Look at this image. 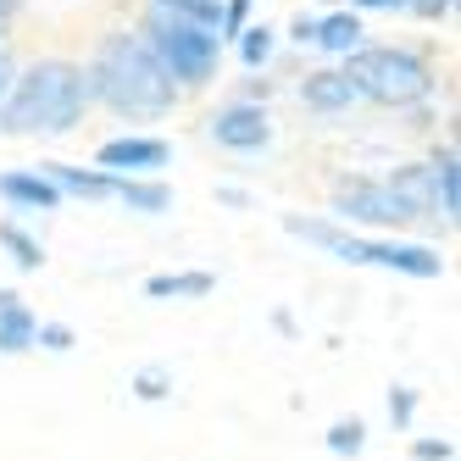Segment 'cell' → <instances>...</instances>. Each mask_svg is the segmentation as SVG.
Returning a JSON list of instances; mask_svg holds the SVG:
<instances>
[{
  "label": "cell",
  "instance_id": "obj_30",
  "mask_svg": "<svg viewBox=\"0 0 461 461\" xmlns=\"http://www.w3.org/2000/svg\"><path fill=\"white\" fill-rule=\"evenodd\" d=\"M312 28H317L312 17H294V28H289V34H294V40H301V45H312Z\"/></svg>",
  "mask_w": 461,
  "mask_h": 461
},
{
  "label": "cell",
  "instance_id": "obj_28",
  "mask_svg": "<svg viewBox=\"0 0 461 461\" xmlns=\"http://www.w3.org/2000/svg\"><path fill=\"white\" fill-rule=\"evenodd\" d=\"M356 6H361V12H406L411 0H356Z\"/></svg>",
  "mask_w": 461,
  "mask_h": 461
},
{
  "label": "cell",
  "instance_id": "obj_25",
  "mask_svg": "<svg viewBox=\"0 0 461 461\" xmlns=\"http://www.w3.org/2000/svg\"><path fill=\"white\" fill-rule=\"evenodd\" d=\"M411 461H456L450 439H411Z\"/></svg>",
  "mask_w": 461,
  "mask_h": 461
},
{
  "label": "cell",
  "instance_id": "obj_27",
  "mask_svg": "<svg viewBox=\"0 0 461 461\" xmlns=\"http://www.w3.org/2000/svg\"><path fill=\"white\" fill-rule=\"evenodd\" d=\"M406 12H417V17H428V23H439V17H450V12H456V0H411Z\"/></svg>",
  "mask_w": 461,
  "mask_h": 461
},
{
  "label": "cell",
  "instance_id": "obj_17",
  "mask_svg": "<svg viewBox=\"0 0 461 461\" xmlns=\"http://www.w3.org/2000/svg\"><path fill=\"white\" fill-rule=\"evenodd\" d=\"M434 194H439V217L456 222V212H461V167H456V150H445L434 161Z\"/></svg>",
  "mask_w": 461,
  "mask_h": 461
},
{
  "label": "cell",
  "instance_id": "obj_31",
  "mask_svg": "<svg viewBox=\"0 0 461 461\" xmlns=\"http://www.w3.org/2000/svg\"><path fill=\"white\" fill-rule=\"evenodd\" d=\"M0 101H6V56H0Z\"/></svg>",
  "mask_w": 461,
  "mask_h": 461
},
{
  "label": "cell",
  "instance_id": "obj_3",
  "mask_svg": "<svg viewBox=\"0 0 461 461\" xmlns=\"http://www.w3.org/2000/svg\"><path fill=\"white\" fill-rule=\"evenodd\" d=\"M345 78L356 84L361 101H378V106H417L434 95V73L417 50L401 45H356L345 50Z\"/></svg>",
  "mask_w": 461,
  "mask_h": 461
},
{
  "label": "cell",
  "instance_id": "obj_16",
  "mask_svg": "<svg viewBox=\"0 0 461 461\" xmlns=\"http://www.w3.org/2000/svg\"><path fill=\"white\" fill-rule=\"evenodd\" d=\"M361 34H367V28H361L356 12H334V17H322V23L312 28V45H322L328 56H345V50L361 45Z\"/></svg>",
  "mask_w": 461,
  "mask_h": 461
},
{
  "label": "cell",
  "instance_id": "obj_10",
  "mask_svg": "<svg viewBox=\"0 0 461 461\" xmlns=\"http://www.w3.org/2000/svg\"><path fill=\"white\" fill-rule=\"evenodd\" d=\"M394 201H401L411 217H439V194H434V161H411L389 178Z\"/></svg>",
  "mask_w": 461,
  "mask_h": 461
},
{
  "label": "cell",
  "instance_id": "obj_6",
  "mask_svg": "<svg viewBox=\"0 0 461 461\" xmlns=\"http://www.w3.org/2000/svg\"><path fill=\"white\" fill-rule=\"evenodd\" d=\"M206 134L222 150H261L273 140V117H267V106H256V101H234V106H222L206 122Z\"/></svg>",
  "mask_w": 461,
  "mask_h": 461
},
{
  "label": "cell",
  "instance_id": "obj_12",
  "mask_svg": "<svg viewBox=\"0 0 461 461\" xmlns=\"http://www.w3.org/2000/svg\"><path fill=\"white\" fill-rule=\"evenodd\" d=\"M40 173H50V184L61 194H84V201H112V189H117V173H106V167H68V161H45Z\"/></svg>",
  "mask_w": 461,
  "mask_h": 461
},
{
  "label": "cell",
  "instance_id": "obj_7",
  "mask_svg": "<svg viewBox=\"0 0 461 461\" xmlns=\"http://www.w3.org/2000/svg\"><path fill=\"white\" fill-rule=\"evenodd\" d=\"M167 156H173L167 140L122 134V140H106L95 150V167H106V173H156V167H167Z\"/></svg>",
  "mask_w": 461,
  "mask_h": 461
},
{
  "label": "cell",
  "instance_id": "obj_13",
  "mask_svg": "<svg viewBox=\"0 0 461 461\" xmlns=\"http://www.w3.org/2000/svg\"><path fill=\"white\" fill-rule=\"evenodd\" d=\"M34 312L23 306V294L17 289H0V356H23V350H34Z\"/></svg>",
  "mask_w": 461,
  "mask_h": 461
},
{
  "label": "cell",
  "instance_id": "obj_20",
  "mask_svg": "<svg viewBox=\"0 0 461 461\" xmlns=\"http://www.w3.org/2000/svg\"><path fill=\"white\" fill-rule=\"evenodd\" d=\"M240 61L256 73V68H267V56H273V28L267 23H256V28H240Z\"/></svg>",
  "mask_w": 461,
  "mask_h": 461
},
{
  "label": "cell",
  "instance_id": "obj_19",
  "mask_svg": "<svg viewBox=\"0 0 461 461\" xmlns=\"http://www.w3.org/2000/svg\"><path fill=\"white\" fill-rule=\"evenodd\" d=\"M328 450H334V456H361V450H367V422H361V417H339L334 428H328Z\"/></svg>",
  "mask_w": 461,
  "mask_h": 461
},
{
  "label": "cell",
  "instance_id": "obj_21",
  "mask_svg": "<svg viewBox=\"0 0 461 461\" xmlns=\"http://www.w3.org/2000/svg\"><path fill=\"white\" fill-rule=\"evenodd\" d=\"M284 228L317 250H334V240H339V222H328V217H284Z\"/></svg>",
  "mask_w": 461,
  "mask_h": 461
},
{
  "label": "cell",
  "instance_id": "obj_4",
  "mask_svg": "<svg viewBox=\"0 0 461 461\" xmlns=\"http://www.w3.org/2000/svg\"><path fill=\"white\" fill-rule=\"evenodd\" d=\"M145 45L150 56L161 61V73H167L178 89H201L212 73H217V56H222V40L201 23H184L173 12H145Z\"/></svg>",
  "mask_w": 461,
  "mask_h": 461
},
{
  "label": "cell",
  "instance_id": "obj_23",
  "mask_svg": "<svg viewBox=\"0 0 461 461\" xmlns=\"http://www.w3.org/2000/svg\"><path fill=\"white\" fill-rule=\"evenodd\" d=\"M134 394H140V401H167L173 378L161 373V367H145V373H134Z\"/></svg>",
  "mask_w": 461,
  "mask_h": 461
},
{
  "label": "cell",
  "instance_id": "obj_1",
  "mask_svg": "<svg viewBox=\"0 0 461 461\" xmlns=\"http://www.w3.org/2000/svg\"><path fill=\"white\" fill-rule=\"evenodd\" d=\"M89 101H106L117 117H161L178 106V84L161 73L145 34H112L84 73Z\"/></svg>",
  "mask_w": 461,
  "mask_h": 461
},
{
  "label": "cell",
  "instance_id": "obj_18",
  "mask_svg": "<svg viewBox=\"0 0 461 461\" xmlns=\"http://www.w3.org/2000/svg\"><path fill=\"white\" fill-rule=\"evenodd\" d=\"M0 245L12 250V261H17L23 273H40V267H45V250H40V240H28L17 222H0Z\"/></svg>",
  "mask_w": 461,
  "mask_h": 461
},
{
  "label": "cell",
  "instance_id": "obj_29",
  "mask_svg": "<svg viewBox=\"0 0 461 461\" xmlns=\"http://www.w3.org/2000/svg\"><path fill=\"white\" fill-rule=\"evenodd\" d=\"M217 201H222V206H250V194H245V189H217Z\"/></svg>",
  "mask_w": 461,
  "mask_h": 461
},
{
  "label": "cell",
  "instance_id": "obj_11",
  "mask_svg": "<svg viewBox=\"0 0 461 461\" xmlns=\"http://www.w3.org/2000/svg\"><path fill=\"white\" fill-rule=\"evenodd\" d=\"M0 201H12L23 212H56L61 206V189L50 184V173H0Z\"/></svg>",
  "mask_w": 461,
  "mask_h": 461
},
{
  "label": "cell",
  "instance_id": "obj_22",
  "mask_svg": "<svg viewBox=\"0 0 461 461\" xmlns=\"http://www.w3.org/2000/svg\"><path fill=\"white\" fill-rule=\"evenodd\" d=\"M34 345H45L50 356H61V350H73L78 339H73L68 322H34Z\"/></svg>",
  "mask_w": 461,
  "mask_h": 461
},
{
  "label": "cell",
  "instance_id": "obj_15",
  "mask_svg": "<svg viewBox=\"0 0 461 461\" xmlns=\"http://www.w3.org/2000/svg\"><path fill=\"white\" fill-rule=\"evenodd\" d=\"M212 289H217L212 273H156L145 284L150 301H201V294H212Z\"/></svg>",
  "mask_w": 461,
  "mask_h": 461
},
{
  "label": "cell",
  "instance_id": "obj_8",
  "mask_svg": "<svg viewBox=\"0 0 461 461\" xmlns=\"http://www.w3.org/2000/svg\"><path fill=\"white\" fill-rule=\"evenodd\" d=\"M367 267H389V273H406V278H439V273H445V256L428 250V245L367 240Z\"/></svg>",
  "mask_w": 461,
  "mask_h": 461
},
{
  "label": "cell",
  "instance_id": "obj_5",
  "mask_svg": "<svg viewBox=\"0 0 461 461\" xmlns=\"http://www.w3.org/2000/svg\"><path fill=\"white\" fill-rule=\"evenodd\" d=\"M334 212L345 222H361V228H401V222H411V212L394 201V189L378 184V178H345L339 194H334Z\"/></svg>",
  "mask_w": 461,
  "mask_h": 461
},
{
  "label": "cell",
  "instance_id": "obj_14",
  "mask_svg": "<svg viewBox=\"0 0 461 461\" xmlns=\"http://www.w3.org/2000/svg\"><path fill=\"white\" fill-rule=\"evenodd\" d=\"M112 201H122L128 212L161 217V212H173V189L161 184V178H134V173H117V189H112Z\"/></svg>",
  "mask_w": 461,
  "mask_h": 461
},
{
  "label": "cell",
  "instance_id": "obj_2",
  "mask_svg": "<svg viewBox=\"0 0 461 461\" xmlns=\"http://www.w3.org/2000/svg\"><path fill=\"white\" fill-rule=\"evenodd\" d=\"M84 106H89L84 68H73V61H61V56H45L17 78V89L6 101H0V128H6V134H68Z\"/></svg>",
  "mask_w": 461,
  "mask_h": 461
},
{
  "label": "cell",
  "instance_id": "obj_26",
  "mask_svg": "<svg viewBox=\"0 0 461 461\" xmlns=\"http://www.w3.org/2000/svg\"><path fill=\"white\" fill-rule=\"evenodd\" d=\"M245 12H250V0H228V6H222V23H217V40H234L240 28H245Z\"/></svg>",
  "mask_w": 461,
  "mask_h": 461
},
{
  "label": "cell",
  "instance_id": "obj_32",
  "mask_svg": "<svg viewBox=\"0 0 461 461\" xmlns=\"http://www.w3.org/2000/svg\"><path fill=\"white\" fill-rule=\"evenodd\" d=\"M17 12V0H0V17H12Z\"/></svg>",
  "mask_w": 461,
  "mask_h": 461
},
{
  "label": "cell",
  "instance_id": "obj_24",
  "mask_svg": "<svg viewBox=\"0 0 461 461\" xmlns=\"http://www.w3.org/2000/svg\"><path fill=\"white\" fill-rule=\"evenodd\" d=\"M411 417H417V389H389V422L406 434Z\"/></svg>",
  "mask_w": 461,
  "mask_h": 461
},
{
  "label": "cell",
  "instance_id": "obj_9",
  "mask_svg": "<svg viewBox=\"0 0 461 461\" xmlns=\"http://www.w3.org/2000/svg\"><path fill=\"white\" fill-rule=\"evenodd\" d=\"M301 101H306L312 112H322V117H334V112H350L361 95H356V84H350L339 68H317V73L301 78Z\"/></svg>",
  "mask_w": 461,
  "mask_h": 461
}]
</instances>
